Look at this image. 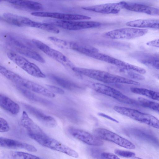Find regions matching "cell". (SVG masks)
Returning <instances> with one entry per match:
<instances>
[{
  "label": "cell",
  "mask_w": 159,
  "mask_h": 159,
  "mask_svg": "<svg viewBox=\"0 0 159 159\" xmlns=\"http://www.w3.org/2000/svg\"><path fill=\"white\" fill-rule=\"evenodd\" d=\"M75 72L107 84H124L139 85L140 83L131 79L101 70L75 67Z\"/></svg>",
  "instance_id": "cell-1"
},
{
  "label": "cell",
  "mask_w": 159,
  "mask_h": 159,
  "mask_svg": "<svg viewBox=\"0 0 159 159\" xmlns=\"http://www.w3.org/2000/svg\"><path fill=\"white\" fill-rule=\"evenodd\" d=\"M0 72L8 80L34 92L49 98H53L55 94L41 85L26 79L5 67L0 66Z\"/></svg>",
  "instance_id": "cell-2"
},
{
  "label": "cell",
  "mask_w": 159,
  "mask_h": 159,
  "mask_svg": "<svg viewBox=\"0 0 159 159\" xmlns=\"http://www.w3.org/2000/svg\"><path fill=\"white\" fill-rule=\"evenodd\" d=\"M113 109L120 114L159 129V120L151 115L132 108L119 106L114 107Z\"/></svg>",
  "instance_id": "cell-3"
},
{
  "label": "cell",
  "mask_w": 159,
  "mask_h": 159,
  "mask_svg": "<svg viewBox=\"0 0 159 159\" xmlns=\"http://www.w3.org/2000/svg\"><path fill=\"white\" fill-rule=\"evenodd\" d=\"M29 136L42 146L60 152L72 157L77 158L78 154L75 151L58 140L47 135L28 134Z\"/></svg>",
  "instance_id": "cell-4"
},
{
  "label": "cell",
  "mask_w": 159,
  "mask_h": 159,
  "mask_svg": "<svg viewBox=\"0 0 159 159\" xmlns=\"http://www.w3.org/2000/svg\"><path fill=\"white\" fill-rule=\"evenodd\" d=\"M85 55L114 65L121 69L132 70L142 74L146 72V70L141 67L130 64L108 55L100 53L98 51H90L87 52Z\"/></svg>",
  "instance_id": "cell-5"
},
{
  "label": "cell",
  "mask_w": 159,
  "mask_h": 159,
  "mask_svg": "<svg viewBox=\"0 0 159 159\" xmlns=\"http://www.w3.org/2000/svg\"><path fill=\"white\" fill-rule=\"evenodd\" d=\"M89 86L95 91L111 97L121 103L133 105H140L138 101L130 98L120 91L110 86L97 83H91Z\"/></svg>",
  "instance_id": "cell-6"
},
{
  "label": "cell",
  "mask_w": 159,
  "mask_h": 159,
  "mask_svg": "<svg viewBox=\"0 0 159 159\" xmlns=\"http://www.w3.org/2000/svg\"><path fill=\"white\" fill-rule=\"evenodd\" d=\"M7 56L10 59L30 75L39 78L46 77L45 75L37 65L22 56L12 52H8Z\"/></svg>",
  "instance_id": "cell-7"
},
{
  "label": "cell",
  "mask_w": 159,
  "mask_h": 159,
  "mask_svg": "<svg viewBox=\"0 0 159 159\" xmlns=\"http://www.w3.org/2000/svg\"><path fill=\"white\" fill-rule=\"evenodd\" d=\"M2 39L10 47L19 53L25 56L33 46L27 39L18 35L10 33H5Z\"/></svg>",
  "instance_id": "cell-8"
},
{
  "label": "cell",
  "mask_w": 159,
  "mask_h": 159,
  "mask_svg": "<svg viewBox=\"0 0 159 159\" xmlns=\"http://www.w3.org/2000/svg\"><path fill=\"white\" fill-rule=\"evenodd\" d=\"M46 23L56 27L69 30H78L96 28L101 25V23L94 21H74L50 19Z\"/></svg>",
  "instance_id": "cell-9"
},
{
  "label": "cell",
  "mask_w": 159,
  "mask_h": 159,
  "mask_svg": "<svg viewBox=\"0 0 159 159\" xmlns=\"http://www.w3.org/2000/svg\"><path fill=\"white\" fill-rule=\"evenodd\" d=\"M148 32L146 29L127 27L118 29L107 32L104 36L115 39H129L142 36Z\"/></svg>",
  "instance_id": "cell-10"
},
{
  "label": "cell",
  "mask_w": 159,
  "mask_h": 159,
  "mask_svg": "<svg viewBox=\"0 0 159 159\" xmlns=\"http://www.w3.org/2000/svg\"><path fill=\"white\" fill-rule=\"evenodd\" d=\"M93 132L94 135L101 139L112 142L126 148L133 149L135 148V145L131 142L107 129L97 128L93 130Z\"/></svg>",
  "instance_id": "cell-11"
},
{
  "label": "cell",
  "mask_w": 159,
  "mask_h": 159,
  "mask_svg": "<svg viewBox=\"0 0 159 159\" xmlns=\"http://www.w3.org/2000/svg\"><path fill=\"white\" fill-rule=\"evenodd\" d=\"M32 42L37 48L49 57L58 62L64 66L72 69L75 67L73 63L61 52L51 48L42 41L35 39Z\"/></svg>",
  "instance_id": "cell-12"
},
{
  "label": "cell",
  "mask_w": 159,
  "mask_h": 159,
  "mask_svg": "<svg viewBox=\"0 0 159 159\" xmlns=\"http://www.w3.org/2000/svg\"><path fill=\"white\" fill-rule=\"evenodd\" d=\"M67 131L73 137L88 145L100 146L103 144L100 139L83 130L70 127Z\"/></svg>",
  "instance_id": "cell-13"
},
{
  "label": "cell",
  "mask_w": 159,
  "mask_h": 159,
  "mask_svg": "<svg viewBox=\"0 0 159 159\" xmlns=\"http://www.w3.org/2000/svg\"><path fill=\"white\" fill-rule=\"evenodd\" d=\"M31 14L35 16L50 17L58 20L67 21L89 20L91 19V17L85 15L59 12L37 11L32 12Z\"/></svg>",
  "instance_id": "cell-14"
},
{
  "label": "cell",
  "mask_w": 159,
  "mask_h": 159,
  "mask_svg": "<svg viewBox=\"0 0 159 159\" xmlns=\"http://www.w3.org/2000/svg\"><path fill=\"white\" fill-rule=\"evenodd\" d=\"M82 8L92 12L107 14H116L123 9L122 2L84 7Z\"/></svg>",
  "instance_id": "cell-15"
},
{
  "label": "cell",
  "mask_w": 159,
  "mask_h": 159,
  "mask_svg": "<svg viewBox=\"0 0 159 159\" xmlns=\"http://www.w3.org/2000/svg\"><path fill=\"white\" fill-rule=\"evenodd\" d=\"M23 105L29 113L45 126L53 128L57 126V122L53 117L46 115L39 110L30 105L24 104Z\"/></svg>",
  "instance_id": "cell-16"
},
{
  "label": "cell",
  "mask_w": 159,
  "mask_h": 159,
  "mask_svg": "<svg viewBox=\"0 0 159 159\" xmlns=\"http://www.w3.org/2000/svg\"><path fill=\"white\" fill-rule=\"evenodd\" d=\"M123 9L145 13L151 15L159 16V9L140 3L122 1Z\"/></svg>",
  "instance_id": "cell-17"
},
{
  "label": "cell",
  "mask_w": 159,
  "mask_h": 159,
  "mask_svg": "<svg viewBox=\"0 0 159 159\" xmlns=\"http://www.w3.org/2000/svg\"><path fill=\"white\" fill-rule=\"evenodd\" d=\"M20 122L21 125L27 130L28 134L47 135L43 130L29 117L25 111H23L22 113Z\"/></svg>",
  "instance_id": "cell-18"
},
{
  "label": "cell",
  "mask_w": 159,
  "mask_h": 159,
  "mask_svg": "<svg viewBox=\"0 0 159 159\" xmlns=\"http://www.w3.org/2000/svg\"><path fill=\"white\" fill-rule=\"evenodd\" d=\"M0 146L8 148L23 149L32 152L37 151L36 148L31 144L2 137L0 138Z\"/></svg>",
  "instance_id": "cell-19"
},
{
  "label": "cell",
  "mask_w": 159,
  "mask_h": 159,
  "mask_svg": "<svg viewBox=\"0 0 159 159\" xmlns=\"http://www.w3.org/2000/svg\"><path fill=\"white\" fill-rule=\"evenodd\" d=\"M49 77L55 84L68 90L76 91L83 89L80 85L65 78L53 74L49 75Z\"/></svg>",
  "instance_id": "cell-20"
},
{
  "label": "cell",
  "mask_w": 159,
  "mask_h": 159,
  "mask_svg": "<svg viewBox=\"0 0 159 159\" xmlns=\"http://www.w3.org/2000/svg\"><path fill=\"white\" fill-rule=\"evenodd\" d=\"M0 106L4 110L13 115H16L19 112V105L8 97L0 94Z\"/></svg>",
  "instance_id": "cell-21"
},
{
  "label": "cell",
  "mask_w": 159,
  "mask_h": 159,
  "mask_svg": "<svg viewBox=\"0 0 159 159\" xmlns=\"http://www.w3.org/2000/svg\"><path fill=\"white\" fill-rule=\"evenodd\" d=\"M126 25L138 28H150L159 29V20L139 19L129 21Z\"/></svg>",
  "instance_id": "cell-22"
},
{
  "label": "cell",
  "mask_w": 159,
  "mask_h": 159,
  "mask_svg": "<svg viewBox=\"0 0 159 159\" xmlns=\"http://www.w3.org/2000/svg\"><path fill=\"white\" fill-rule=\"evenodd\" d=\"M12 5L19 8L32 10H39L43 7L41 3L32 1L11 0L7 1Z\"/></svg>",
  "instance_id": "cell-23"
},
{
  "label": "cell",
  "mask_w": 159,
  "mask_h": 159,
  "mask_svg": "<svg viewBox=\"0 0 159 159\" xmlns=\"http://www.w3.org/2000/svg\"><path fill=\"white\" fill-rule=\"evenodd\" d=\"M16 88L23 95L30 100L47 105H50L52 103L49 100L37 96L30 91L19 85H16Z\"/></svg>",
  "instance_id": "cell-24"
},
{
  "label": "cell",
  "mask_w": 159,
  "mask_h": 159,
  "mask_svg": "<svg viewBox=\"0 0 159 159\" xmlns=\"http://www.w3.org/2000/svg\"><path fill=\"white\" fill-rule=\"evenodd\" d=\"M133 93L146 96L153 100L159 101V92L145 88L133 87L130 88Z\"/></svg>",
  "instance_id": "cell-25"
},
{
  "label": "cell",
  "mask_w": 159,
  "mask_h": 159,
  "mask_svg": "<svg viewBox=\"0 0 159 159\" xmlns=\"http://www.w3.org/2000/svg\"><path fill=\"white\" fill-rule=\"evenodd\" d=\"M29 27L38 28L54 34H58L60 32L57 28L51 24L37 22L32 20Z\"/></svg>",
  "instance_id": "cell-26"
},
{
  "label": "cell",
  "mask_w": 159,
  "mask_h": 159,
  "mask_svg": "<svg viewBox=\"0 0 159 159\" xmlns=\"http://www.w3.org/2000/svg\"><path fill=\"white\" fill-rule=\"evenodd\" d=\"M48 39L54 45L59 48L72 49L74 42L66 40L52 36L48 37Z\"/></svg>",
  "instance_id": "cell-27"
},
{
  "label": "cell",
  "mask_w": 159,
  "mask_h": 159,
  "mask_svg": "<svg viewBox=\"0 0 159 159\" xmlns=\"http://www.w3.org/2000/svg\"><path fill=\"white\" fill-rule=\"evenodd\" d=\"M11 159H42L36 156L19 151H12L10 153Z\"/></svg>",
  "instance_id": "cell-28"
},
{
  "label": "cell",
  "mask_w": 159,
  "mask_h": 159,
  "mask_svg": "<svg viewBox=\"0 0 159 159\" xmlns=\"http://www.w3.org/2000/svg\"><path fill=\"white\" fill-rule=\"evenodd\" d=\"M129 132L132 134L136 136L137 137L148 139L149 142H155L156 143H157L156 139L147 132V131L138 129H132L129 130Z\"/></svg>",
  "instance_id": "cell-29"
},
{
  "label": "cell",
  "mask_w": 159,
  "mask_h": 159,
  "mask_svg": "<svg viewBox=\"0 0 159 159\" xmlns=\"http://www.w3.org/2000/svg\"><path fill=\"white\" fill-rule=\"evenodd\" d=\"M140 105L149 108L159 113V103L142 98H138Z\"/></svg>",
  "instance_id": "cell-30"
},
{
  "label": "cell",
  "mask_w": 159,
  "mask_h": 159,
  "mask_svg": "<svg viewBox=\"0 0 159 159\" xmlns=\"http://www.w3.org/2000/svg\"><path fill=\"white\" fill-rule=\"evenodd\" d=\"M122 71L130 78L138 80H143L145 78L143 75L135 71L120 69Z\"/></svg>",
  "instance_id": "cell-31"
},
{
  "label": "cell",
  "mask_w": 159,
  "mask_h": 159,
  "mask_svg": "<svg viewBox=\"0 0 159 159\" xmlns=\"http://www.w3.org/2000/svg\"><path fill=\"white\" fill-rule=\"evenodd\" d=\"M140 61L144 64L159 70V59H143L140 60Z\"/></svg>",
  "instance_id": "cell-32"
},
{
  "label": "cell",
  "mask_w": 159,
  "mask_h": 159,
  "mask_svg": "<svg viewBox=\"0 0 159 159\" xmlns=\"http://www.w3.org/2000/svg\"><path fill=\"white\" fill-rule=\"evenodd\" d=\"M89 152L94 158L95 159H103L101 156L103 152L102 149L95 147H91L88 148Z\"/></svg>",
  "instance_id": "cell-33"
},
{
  "label": "cell",
  "mask_w": 159,
  "mask_h": 159,
  "mask_svg": "<svg viewBox=\"0 0 159 159\" xmlns=\"http://www.w3.org/2000/svg\"><path fill=\"white\" fill-rule=\"evenodd\" d=\"M115 152L117 155L125 157H134L135 155V154L134 152L119 149L115 150Z\"/></svg>",
  "instance_id": "cell-34"
},
{
  "label": "cell",
  "mask_w": 159,
  "mask_h": 159,
  "mask_svg": "<svg viewBox=\"0 0 159 159\" xmlns=\"http://www.w3.org/2000/svg\"><path fill=\"white\" fill-rule=\"evenodd\" d=\"M0 132L4 133L8 132L10 130L8 123L4 119L0 118Z\"/></svg>",
  "instance_id": "cell-35"
},
{
  "label": "cell",
  "mask_w": 159,
  "mask_h": 159,
  "mask_svg": "<svg viewBox=\"0 0 159 159\" xmlns=\"http://www.w3.org/2000/svg\"><path fill=\"white\" fill-rule=\"evenodd\" d=\"M48 89L52 92L59 94H63L64 93V91L62 89L56 86L47 85Z\"/></svg>",
  "instance_id": "cell-36"
},
{
  "label": "cell",
  "mask_w": 159,
  "mask_h": 159,
  "mask_svg": "<svg viewBox=\"0 0 159 159\" xmlns=\"http://www.w3.org/2000/svg\"><path fill=\"white\" fill-rule=\"evenodd\" d=\"M101 156L103 159H120L115 155L109 152H103Z\"/></svg>",
  "instance_id": "cell-37"
},
{
  "label": "cell",
  "mask_w": 159,
  "mask_h": 159,
  "mask_svg": "<svg viewBox=\"0 0 159 159\" xmlns=\"http://www.w3.org/2000/svg\"><path fill=\"white\" fill-rule=\"evenodd\" d=\"M146 44L150 46L159 48V39L148 42L146 43Z\"/></svg>",
  "instance_id": "cell-38"
},
{
  "label": "cell",
  "mask_w": 159,
  "mask_h": 159,
  "mask_svg": "<svg viewBox=\"0 0 159 159\" xmlns=\"http://www.w3.org/2000/svg\"><path fill=\"white\" fill-rule=\"evenodd\" d=\"M132 159H143V158H141L138 157H136L135 156L132 157Z\"/></svg>",
  "instance_id": "cell-39"
},
{
  "label": "cell",
  "mask_w": 159,
  "mask_h": 159,
  "mask_svg": "<svg viewBox=\"0 0 159 159\" xmlns=\"http://www.w3.org/2000/svg\"><path fill=\"white\" fill-rule=\"evenodd\" d=\"M158 78L159 79V76L158 77Z\"/></svg>",
  "instance_id": "cell-40"
}]
</instances>
